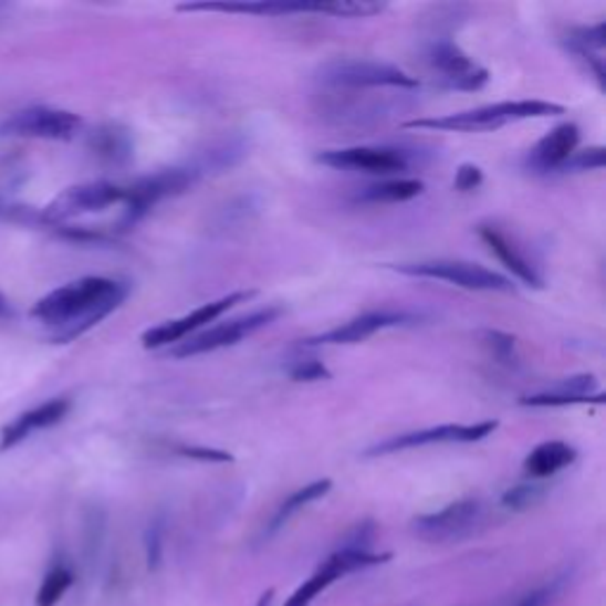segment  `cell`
Returning <instances> with one entry per match:
<instances>
[{
	"label": "cell",
	"mask_w": 606,
	"mask_h": 606,
	"mask_svg": "<svg viewBox=\"0 0 606 606\" xmlns=\"http://www.w3.org/2000/svg\"><path fill=\"white\" fill-rule=\"evenodd\" d=\"M257 292L247 290V292H232L228 296H221L216 301L205 303V306L195 309L192 313L168 320V323H161L157 327H152L143 334V346L145 348H161V346H176L180 342L188 339L195 332H199L201 327H207L213 320L221 317L223 313H228L230 309L238 306V303H244L249 299H254Z\"/></svg>",
	"instance_id": "9"
},
{
	"label": "cell",
	"mask_w": 606,
	"mask_h": 606,
	"mask_svg": "<svg viewBox=\"0 0 606 606\" xmlns=\"http://www.w3.org/2000/svg\"><path fill=\"white\" fill-rule=\"evenodd\" d=\"M391 560L389 552H356V550H339L336 547L330 557L320 564L313 576L303 581L292 597L284 602V606H311L315 597L323 595L330 585H334L339 578L356 574L363 568H373L379 564H386Z\"/></svg>",
	"instance_id": "7"
},
{
	"label": "cell",
	"mask_w": 606,
	"mask_h": 606,
	"mask_svg": "<svg viewBox=\"0 0 606 606\" xmlns=\"http://www.w3.org/2000/svg\"><path fill=\"white\" fill-rule=\"evenodd\" d=\"M427 66L436 83L448 91H481L491 74L471 60L464 50L452 41H436L427 48Z\"/></svg>",
	"instance_id": "8"
},
{
	"label": "cell",
	"mask_w": 606,
	"mask_h": 606,
	"mask_svg": "<svg viewBox=\"0 0 606 606\" xmlns=\"http://www.w3.org/2000/svg\"><path fill=\"white\" fill-rule=\"evenodd\" d=\"M72 400L70 398H53L43 403V406L22 412L20 417L10 422L3 431H0V450H10L17 443H22L33 431H41L48 427L60 425L62 419L70 415Z\"/></svg>",
	"instance_id": "17"
},
{
	"label": "cell",
	"mask_w": 606,
	"mask_h": 606,
	"mask_svg": "<svg viewBox=\"0 0 606 606\" xmlns=\"http://www.w3.org/2000/svg\"><path fill=\"white\" fill-rule=\"evenodd\" d=\"M479 238L504 263V268H508V271H512V275L516 280L529 284V288H533V290H543L545 288L541 273L535 271V265L524 254H521V251L508 238H504V234L498 228H493V226H479Z\"/></svg>",
	"instance_id": "18"
},
{
	"label": "cell",
	"mask_w": 606,
	"mask_h": 606,
	"mask_svg": "<svg viewBox=\"0 0 606 606\" xmlns=\"http://www.w3.org/2000/svg\"><path fill=\"white\" fill-rule=\"evenodd\" d=\"M419 315L408 313V311H369L358 317L348 320V323L327 330L317 336H311V339L303 342V346H348V344H361L369 336H375L382 330L389 327H403V325H412Z\"/></svg>",
	"instance_id": "15"
},
{
	"label": "cell",
	"mask_w": 606,
	"mask_h": 606,
	"mask_svg": "<svg viewBox=\"0 0 606 606\" xmlns=\"http://www.w3.org/2000/svg\"><path fill=\"white\" fill-rule=\"evenodd\" d=\"M578 460V450L564 441H545L535 446L524 460V471L533 481H543L560 474Z\"/></svg>",
	"instance_id": "19"
},
{
	"label": "cell",
	"mask_w": 606,
	"mask_h": 606,
	"mask_svg": "<svg viewBox=\"0 0 606 606\" xmlns=\"http://www.w3.org/2000/svg\"><path fill=\"white\" fill-rule=\"evenodd\" d=\"M164 537H166V519L164 514H157L149 521L145 531V554H147V568L157 571L164 557Z\"/></svg>",
	"instance_id": "28"
},
{
	"label": "cell",
	"mask_w": 606,
	"mask_h": 606,
	"mask_svg": "<svg viewBox=\"0 0 606 606\" xmlns=\"http://www.w3.org/2000/svg\"><path fill=\"white\" fill-rule=\"evenodd\" d=\"M12 311H10V306H8V301L3 299V296H0V317H8Z\"/></svg>",
	"instance_id": "37"
},
{
	"label": "cell",
	"mask_w": 606,
	"mask_h": 606,
	"mask_svg": "<svg viewBox=\"0 0 606 606\" xmlns=\"http://www.w3.org/2000/svg\"><path fill=\"white\" fill-rule=\"evenodd\" d=\"M485 344L491 346L493 356L504 363V365H514L516 363V353H514V336L502 334V332H485Z\"/></svg>",
	"instance_id": "32"
},
{
	"label": "cell",
	"mask_w": 606,
	"mask_h": 606,
	"mask_svg": "<svg viewBox=\"0 0 606 606\" xmlns=\"http://www.w3.org/2000/svg\"><path fill=\"white\" fill-rule=\"evenodd\" d=\"M375 535H377V526L375 521H361V524L353 526L346 535L344 541L339 543V550H356V552H373V543H375Z\"/></svg>",
	"instance_id": "29"
},
{
	"label": "cell",
	"mask_w": 606,
	"mask_h": 606,
	"mask_svg": "<svg viewBox=\"0 0 606 606\" xmlns=\"http://www.w3.org/2000/svg\"><path fill=\"white\" fill-rule=\"evenodd\" d=\"M74 571L66 564H55L48 571L39 595H36V606H58V602L64 597V593L74 585Z\"/></svg>",
	"instance_id": "25"
},
{
	"label": "cell",
	"mask_w": 606,
	"mask_h": 606,
	"mask_svg": "<svg viewBox=\"0 0 606 606\" xmlns=\"http://www.w3.org/2000/svg\"><path fill=\"white\" fill-rule=\"evenodd\" d=\"M91 145L97 152V157H103L112 164H124L133 155V145H130L128 130L122 128V126H114V124L97 128L93 133Z\"/></svg>",
	"instance_id": "23"
},
{
	"label": "cell",
	"mask_w": 606,
	"mask_h": 606,
	"mask_svg": "<svg viewBox=\"0 0 606 606\" xmlns=\"http://www.w3.org/2000/svg\"><path fill=\"white\" fill-rule=\"evenodd\" d=\"M550 495V488L543 481L516 483L502 493L500 504L510 512H526L541 504Z\"/></svg>",
	"instance_id": "24"
},
{
	"label": "cell",
	"mask_w": 606,
	"mask_h": 606,
	"mask_svg": "<svg viewBox=\"0 0 606 606\" xmlns=\"http://www.w3.org/2000/svg\"><path fill=\"white\" fill-rule=\"evenodd\" d=\"M273 597H275V591L271 587V591H265V593L261 595V599H259L257 606H271V604H273Z\"/></svg>",
	"instance_id": "36"
},
{
	"label": "cell",
	"mask_w": 606,
	"mask_h": 606,
	"mask_svg": "<svg viewBox=\"0 0 606 606\" xmlns=\"http://www.w3.org/2000/svg\"><path fill=\"white\" fill-rule=\"evenodd\" d=\"M481 182H483V171L474 164H462L458 168V174H454V188H458L460 192L477 190Z\"/></svg>",
	"instance_id": "33"
},
{
	"label": "cell",
	"mask_w": 606,
	"mask_h": 606,
	"mask_svg": "<svg viewBox=\"0 0 606 606\" xmlns=\"http://www.w3.org/2000/svg\"><path fill=\"white\" fill-rule=\"evenodd\" d=\"M581 143V128L576 124H560L552 128L547 136L535 143V147L529 152L526 166L533 174H554L562 171L566 161L578 152Z\"/></svg>",
	"instance_id": "16"
},
{
	"label": "cell",
	"mask_w": 606,
	"mask_h": 606,
	"mask_svg": "<svg viewBox=\"0 0 606 606\" xmlns=\"http://www.w3.org/2000/svg\"><path fill=\"white\" fill-rule=\"evenodd\" d=\"M315 161L336 171H358L373 176L403 174L410 168V155L398 147H339L315 155Z\"/></svg>",
	"instance_id": "11"
},
{
	"label": "cell",
	"mask_w": 606,
	"mask_h": 606,
	"mask_svg": "<svg viewBox=\"0 0 606 606\" xmlns=\"http://www.w3.org/2000/svg\"><path fill=\"white\" fill-rule=\"evenodd\" d=\"M282 313H284L282 306H265L254 313L232 317V320H228V323H218L205 332L188 336V339L176 344L171 351H168V356L195 358V356H205V353H211L218 348L238 346L240 342L249 339L251 334H257L259 330L273 325Z\"/></svg>",
	"instance_id": "5"
},
{
	"label": "cell",
	"mask_w": 606,
	"mask_h": 606,
	"mask_svg": "<svg viewBox=\"0 0 606 606\" xmlns=\"http://www.w3.org/2000/svg\"><path fill=\"white\" fill-rule=\"evenodd\" d=\"M81 128L79 114L55 107H29L14 112L0 124V136L41 138V140H72Z\"/></svg>",
	"instance_id": "13"
},
{
	"label": "cell",
	"mask_w": 606,
	"mask_h": 606,
	"mask_svg": "<svg viewBox=\"0 0 606 606\" xmlns=\"http://www.w3.org/2000/svg\"><path fill=\"white\" fill-rule=\"evenodd\" d=\"M498 429V419H488V422L477 425H441L422 431H408L391 436L369 450H365L367 458H379V454H396L403 450L425 448V446H441V443H479L488 436H493Z\"/></svg>",
	"instance_id": "10"
},
{
	"label": "cell",
	"mask_w": 606,
	"mask_h": 606,
	"mask_svg": "<svg viewBox=\"0 0 606 606\" xmlns=\"http://www.w3.org/2000/svg\"><path fill=\"white\" fill-rule=\"evenodd\" d=\"M519 403L526 408H571V406H587V403H604V394L578 398V396L545 391V394H535V396H524Z\"/></svg>",
	"instance_id": "27"
},
{
	"label": "cell",
	"mask_w": 606,
	"mask_h": 606,
	"mask_svg": "<svg viewBox=\"0 0 606 606\" xmlns=\"http://www.w3.org/2000/svg\"><path fill=\"white\" fill-rule=\"evenodd\" d=\"M290 377L294 382H323L330 379L332 373L317 358H301L290 365Z\"/></svg>",
	"instance_id": "30"
},
{
	"label": "cell",
	"mask_w": 606,
	"mask_h": 606,
	"mask_svg": "<svg viewBox=\"0 0 606 606\" xmlns=\"http://www.w3.org/2000/svg\"><path fill=\"white\" fill-rule=\"evenodd\" d=\"M317 81L327 88H417L419 81L394 64L375 60L339 58L320 66Z\"/></svg>",
	"instance_id": "4"
},
{
	"label": "cell",
	"mask_w": 606,
	"mask_h": 606,
	"mask_svg": "<svg viewBox=\"0 0 606 606\" xmlns=\"http://www.w3.org/2000/svg\"><path fill=\"white\" fill-rule=\"evenodd\" d=\"M554 593H557V583H550V585H543V587H537V591L524 595L514 606H545L554 597Z\"/></svg>",
	"instance_id": "34"
},
{
	"label": "cell",
	"mask_w": 606,
	"mask_h": 606,
	"mask_svg": "<svg viewBox=\"0 0 606 606\" xmlns=\"http://www.w3.org/2000/svg\"><path fill=\"white\" fill-rule=\"evenodd\" d=\"M185 458H195V460H207V462H230V452L221 450H207V448H180Z\"/></svg>",
	"instance_id": "35"
},
{
	"label": "cell",
	"mask_w": 606,
	"mask_h": 606,
	"mask_svg": "<svg viewBox=\"0 0 606 606\" xmlns=\"http://www.w3.org/2000/svg\"><path fill=\"white\" fill-rule=\"evenodd\" d=\"M483 502L477 498H462L446 504L439 512L419 514L412 519V533L419 541L431 545L460 543L464 537L474 535L483 524Z\"/></svg>",
	"instance_id": "6"
},
{
	"label": "cell",
	"mask_w": 606,
	"mask_h": 606,
	"mask_svg": "<svg viewBox=\"0 0 606 606\" xmlns=\"http://www.w3.org/2000/svg\"><path fill=\"white\" fill-rule=\"evenodd\" d=\"M604 147H591L576 152V155L566 161L562 171H599V168H604Z\"/></svg>",
	"instance_id": "31"
},
{
	"label": "cell",
	"mask_w": 606,
	"mask_h": 606,
	"mask_svg": "<svg viewBox=\"0 0 606 606\" xmlns=\"http://www.w3.org/2000/svg\"><path fill=\"white\" fill-rule=\"evenodd\" d=\"M566 109L562 105L545 103V100H516V103H495L458 114L439 116V119H412L403 124L410 130H446V133H488L498 130L504 124L524 119H545V116H560Z\"/></svg>",
	"instance_id": "2"
},
{
	"label": "cell",
	"mask_w": 606,
	"mask_h": 606,
	"mask_svg": "<svg viewBox=\"0 0 606 606\" xmlns=\"http://www.w3.org/2000/svg\"><path fill=\"white\" fill-rule=\"evenodd\" d=\"M126 190L119 188L114 182H86V185H76V188L64 190L58 195L50 205L45 207V218L53 223L70 221L74 216L83 213H93V211H103L114 205H124Z\"/></svg>",
	"instance_id": "14"
},
{
	"label": "cell",
	"mask_w": 606,
	"mask_h": 606,
	"mask_svg": "<svg viewBox=\"0 0 606 606\" xmlns=\"http://www.w3.org/2000/svg\"><path fill=\"white\" fill-rule=\"evenodd\" d=\"M384 268L410 278L441 280L469 292H504V294L514 292V284L510 278L491 271V268H483L479 263H469V261L433 259V261H415V263H386Z\"/></svg>",
	"instance_id": "3"
},
{
	"label": "cell",
	"mask_w": 606,
	"mask_h": 606,
	"mask_svg": "<svg viewBox=\"0 0 606 606\" xmlns=\"http://www.w3.org/2000/svg\"><path fill=\"white\" fill-rule=\"evenodd\" d=\"M128 292V284L122 280L81 278L39 299L31 315L55 327L58 342H72L119 309Z\"/></svg>",
	"instance_id": "1"
},
{
	"label": "cell",
	"mask_w": 606,
	"mask_h": 606,
	"mask_svg": "<svg viewBox=\"0 0 606 606\" xmlns=\"http://www.w3.org/2000/svg\"><path fill=\"white\" fill-rule=\"evenodd\" d=\"M384 3H369V0H336V3H315V12L346 17V20H365V17H375L384 12Z\"/></svg>",
	"instance_id": "26"
},
{
	"label": "cell",
	"mask_w": 606,
	"mask_h": 606,
	"mask_svg": "<svg viewBox=\"0 0 606 606\" xmlns=\"http://www.w3.org/2000/svg\"><path fill=\"white\" fill-rule=\"evenodd\" d=\"M330 491H332V481L330 479H320V481H313L309 485L299 488V491H294L288 500L280 504V508L275 510V514L271 516V521H268L265 537L280 533L301 510H306L309 504L317 502L320 498H325Z\"/></svg>",
	"instance_id": "20"
},
{
	"label": "cell",
	"mask_w": 606,
	"mask_h": 606,
	"mask_svg": "<svg viewBox=\"0 0 606 606\" xmlns=\"http://www.w3.org/2000/svg\"><path fill=\"white\" fill-rule=\"evenodd\" d=\"M425 192V182L415 178H396V180H379L363 188L356 199L363 205H400L410 201Z\"/></svg>",
	"instance_id": "21"
},
{
	"label": "cell",
	"mask_w": 606,
	"mask_h": 606,
	"mask_svg": "<svg viewBox=\"0 0 606 606\" xmlns=\"http://www.w3.org/2000/svg\"><path fill=\"white\" fill-rule=\"evenodd\" d=\"M180 12H230V14H259V17H280L296 12H315V6L303 3H188L178 6Z\"/></svg>",
	"instance_id": "22"
},
{
	"label": "cell",
	"mask_w": 606,
	"mask_h": 606,
	"mask_svg": "<svg viewBox=\"0 0 606 606\" xmlns=\"http://www.w3.org/2000/svg\"><path fill=\"white\" fill-rule=\"evenodd\" d=\"M195 176L197 174L192 168H166V171L133 182L130 188H126L124 197V226H136L152 207L159 205L161 199L176 197L188 190Z\"/></svg>",
	"instance_id": "12"
}]
</instances>
